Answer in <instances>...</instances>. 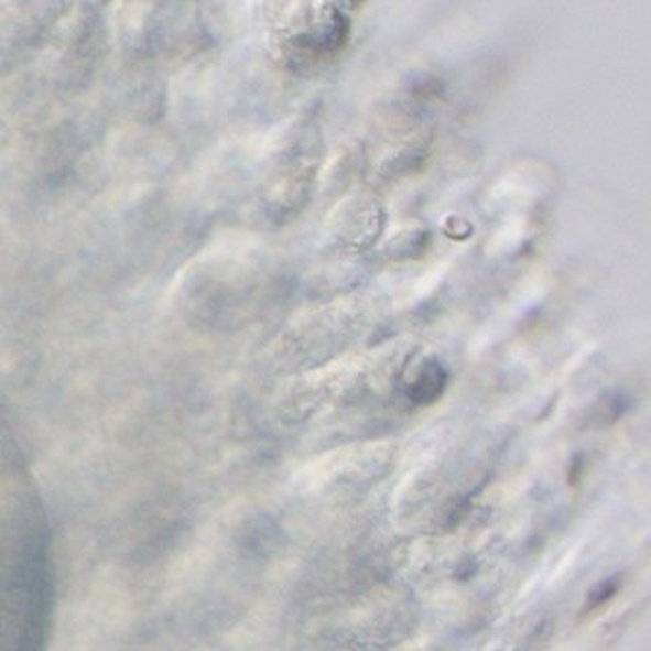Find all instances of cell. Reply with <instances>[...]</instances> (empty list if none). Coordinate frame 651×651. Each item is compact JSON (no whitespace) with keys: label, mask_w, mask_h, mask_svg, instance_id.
Listing matches in <instances>:
<instances>
[{"label":"cell","mask_w":651,"mask_h":651,"mask_svg":"<svg viewBox=\"0 0 651 651\" xmlns=\"http://www.w3.org/2000/svg\"><path fill=\"white\" fill-rule=\"evenodd\" d=\"M350 19L338 4H295L280 28L283 54L293 66H326L345 47Z\"/></svg>","instance_id":"6da1fadb"},{"label":"cell","mask_w":651,"mask_h":651,"mask_svg":"<svg viewBox=\"0 0 651 651\" xmlns=\"http://www.w3.org/2000/svg\"><path fill=\"white\" fill-rule=\"evenodd\" d=\"M448 386V371L436 359H427L413 372L405 386V395L415 405H430L444 393Z\"/></svg>","instance_id":"7a4b0ae2"}]
</instances>
